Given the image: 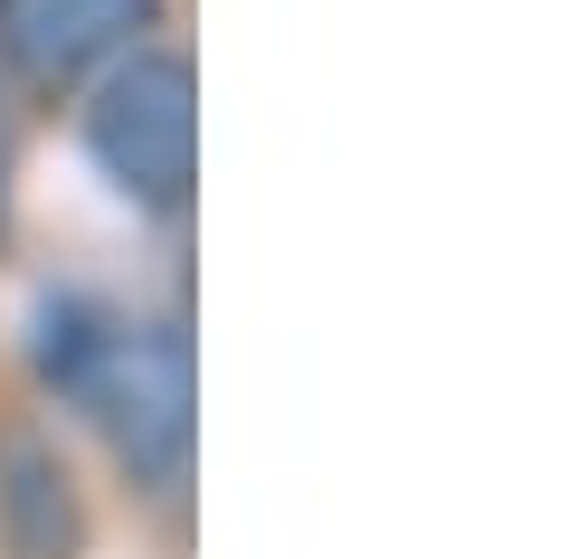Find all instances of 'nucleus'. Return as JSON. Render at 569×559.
<instances>
[{"mask_svg":"<svg viewBox=\"0 0 569 559\" xmlns=\"http://www.w3.org/2000/svg\"><path fill=\"white\" fill-rule=\"evenodd\" d=\"M48 380L104 427L133 483H181L190 465V341L171 322H104L86 303L48 313Z\"/></svg>","mask_w":569,"mask_h":559,"instance_id":"nucleus-1","label":"nucleus"},{"mask_svg":"<svg viewBox=\"0 0 569 559\" xmlns=\"http://www.w3.org/2000/svg\"><path fill=\"white\" fill-rule=\"evenodd\" d=\"M86 152L104 161V180H114L123 200L181 209L190 171H200V86H190V58L133 48L96 86V104H86Z\"/></svg>","mask_w":569,"mask_h":559,"instance_id":"nucleus-2","label":"nucleus"},{"mask_svg":"<svg viewBox=\"0 0 569 559\" xmlns=\"http://www.w3.org/2000/svg\"><path fill=\"white\" fill-rule=\"evenodd\" d=\"M152 0H0V58L29 86H77L86 67L133 58Z\"/></svg>","mask_w":569,"mask_h":559,"instance_id":"nucleus-3","label":"nucleus"},{"mask_svg":"<svg viewBox=\"0 0 569 559\" xmlns=\"http://www.w3.org/2000/svg\"><path fill=\"white\" fill-rule=\"evenodd\" d=\"M10 531H20V559H58L77 512H67V475L39 456V446H10Z\"/></svg>","mask_w":569,"mask_h":559,"instance_id":"nucleus-4","label":"nucleus"},{"mask_svg":"<svg viewBox=\"0 0 569 559\" xmlns=\"http://www.w3.org/2000/svg\"><path fill=\"white\" fill-rule=\"evenodd\" d=\"M0 209H10V123H0Z\"/></svg>","mask_w":569,"mask_h":559,"instance_id":"nucleus-5","label":"nucleus"}]
</instances>
